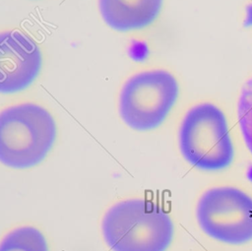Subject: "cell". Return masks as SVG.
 Returning <instances> with one entry per match:
<instances>
[{"label": "cell", "instance_id": "6da1fadb", "mask_svg": "<svg viewBox=\"0 0 252 251\" xmlns=\"http://www.w3.org/2000/svg\"><path fill=\"white\" fill-rule=\"evenodd\" d=\"M113 251H165L173 236L168 214L152 201L131 199L113 205L101 222Z\"/></svg>", "mask_w": 252, "mask_h": 251}, {"label": "cell", "instance_id": "7a4b0ae2", "mask_svg": "<svg viewBox=\"0 0 252 251\" xmlns=\"http://www.w3.org/2000/svg\"><path fill=\"white\" fill-rule=\"evenodd\" d=\"M55 122L50 113L33 103L4 109L0 114V159L10 167L37 164L53 145Z\"/></svg>", "mask_w": 252, "mask_h": 251}, {"label": "cell", "instance_id": "3957f363", "mask_svg": "<svg viewBox=\"0 0 252 251\" xmlns=\"http://www.w3.org/2000/svg\"><path fill=\"white\" fill-rule=\"evenodd\" d=\"M179 148L185 159L196 167L216 170L227 166L233 148L223 113L211 103L192 107L181 123Z\"/></svg>", "mask_w": 252, "mask_h": 251}, {"label": "cell", "instance_id": "277c9868", "mask_svg": "<svg viewBox=\"0 0 252 251\" xmlns=\"http://www.w3.org/2000/svg\"><path fill=\"white\" fill-rule=\"evenodd\" d=\"M178 94L174 77L163 70L146 71L130 78L122 88L119 112L133 129L149 130L166 117Z\"/></svg>", "mask_w": 252, "mask_h": 251}, {"label": "cell", "instance_id": "5b68a950", "mask_svg": "<svg viewBox=\"0 0 252 251\" xmlns=\"http://www.w3.org/2000/svg\"><path fill=\"white\" fill-rule=\"evenodd\" d=\"M196 216L211 237L230 244L252 239V199L231 187L213 188L200 198Z\"/></svg>", "mask_w": 252, "mask_h": 251}, {"label": "cell", "instance_id": "8992f818", "mask_svg": "<svg viewBox=\"0 0 252 251\" xmlns=\"http://www.w3.org/2000/svg\"><path fill=\"white\" fill-rule=\"evenodd\" d=\"M41 65L35 42L17 31L0 34V92L11 94L27 88L37 76Z\"/></svg>", "mask_w": 252, "mask_h": 251}, {"label": "cell", "instance_id": "52a82bcc", "mask_svg": "<svg viewBox=\"0 0 252 251\" xmlns=\"http://www.w3.org/2000/svg\"><path fill=\"white\" fill-rule=\"evenodd\" d=\"M162 0H98L104 22L117 31L142 29L159 13Z\"/></svg>", "mask_w": 252, "mask_h": 251}, {"label": "cell", "instance_id": "ba28073f", "mask_svg": "<svg viewBox=\"0 0 252 251\" xmlns=\"http://www.w3.org/2000/svg\"><path fill=\"white\" fill-rule=\"evenodd\" d=\"M0 251H48L42 233L34 227L24 226L9 232L2 240Z\"/></svg>", "mask_w": 252, "mask_h": 251}, {"label": "cell", "instance_id": "9c48e42d", "mask_svg": "<svg viewBox=\"0 0 252 251\" xmlns=\"http://www.w3.org/2000/svg\"><path fill=\"white\" fill-rule=\"evenodd\" d=\"M238 119L244 140L252 153V79L246 82L238 101Z\"/></svg>", "mask_w": 252, "mask_h": 251}, {"label": "cell", "instance_id": "30bf717a", "mask_svg": "<svg viewBox=\"0 0 252 251\" xmlns=\"http://www.w3.org/2000/svg\"><path fill=\"white\" fill-rule=\"evenodd\" d=\"M252 26V4L246 7V18L244 21V27Z\"/></svg>", "mask_w": 252, "mask_h": 251}]
</instances>
